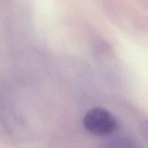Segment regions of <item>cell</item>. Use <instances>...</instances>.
Returning a JSON list of instances; mask_svg holds the SVG:
<instances>
[{
    "label": "cell",
    "instance_id": "obj_2",
    "mask_svg": "<svg viewBox=\"0 0 148 148\" xmlns=\"http://www.w3.org/2000/svg\"><path fill=\"white\" fill-rule=\"evenodd\" d=\"M102 148H140V145L129 137H118L107 142Z\"/></svg>",
    "mask_w": 148,
    "mask_h": 148
},
{
    "label": "cell",
    "instance_id": "obj_1",
    "mask_svg": "<svg viewBox=\"0 0 148 148\" xmlns=\"http://www.w3.org/2000/svg\"><path fill=\"white\" fill-rule=\"evenodd\" d=\"M83 125L88 132L99 137L113 134L118 127L115 117L108 111L101 108L90 110L84 117Z\"/></svg>",
    "mask_w": 148,
    "mask_h": 148
}]
</instances>
